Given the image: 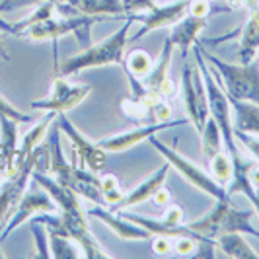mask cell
<instances>
[{"mask_svg":"<svg viewBox=\"0 0 259 259\" xmlns=\"http://www.w3.org/2000/svg\"><path fill=\"white\" fill-rule=\"evenodd\" d=\"M31 178H33V182L37 183L39 187H43L47 193L51 195L55 205L61 208V212H59V226L57 228H47V230L61 232L68 236L70 240H74L80 246V249H82L84 257H109L102 249V246L96 242V238L92 236L90 228H88V214H86V210L80 205V195L76 191H72L70 187L61 185L55 178H49L47 174L31 171Z\"/></svg>","mask_w":259,"mask_h":259,"instance_id":"obj_1","label":"cell"},{"mask_svg":"<svg viewBox=\"0 0 259 259\" xmlns=\"http://www.w3.org/2000/svg\"><path fill=\"white\" fill-rule=\"evenodd\" d=\"M135 20H139V14H129L125 24L117 31H113L105 41L98 43V45H90L82 53H78L74 57H68L63 65L55 66L57 76H72V74H78L86 68H96V66L123 65L125 45L129 41V29Z\"/></svg>","mask_w":259,"mask_h":259,"instance_id":"obj_2","label":"cell"},{"mask_svg":"<svg viewBox=\"0 0 259 259\" xmlns=\"http://www.w3.org/2000/svg\"><path fill=\"white\" fill-rule=\"evenodd\" d=\"M201 53L208 65L212 66L214 76L219 78L224 86L228 98L234 100H246L259 105V63L253 61L249 65H230L222 61L221 57L205 51L201 45Z\"/></svg>","mask_w":259,"mask_h":259,"instance_id":"obj_3","label":"cell"},{"mask_svg":"<svg viewBox=\"0 0 259 259\" xmlns=\"http://www.w3.org/2000/svg\"><path fill=\"white\" fill-rule=\"evenodd\" d=\"M251 217H253V210L249 208L242 210V208L234 207L230 199H222V201H217V205L210 212L201 217L199 221L191 222L189 228L208 240H217L219 236L228 232L249 234V236L259 238V230L253 228Z\"/></svg>","mask_w":259,"mask_h":259,"instance_id":"obj_4","label":"cell"},{"mask_svg":"<svg viewBox=\"0 0 259 259\" xmlns=\"http://www.w3.org/2000/svg\"><path fill=\"white\" fill-rule=\"evenodd\" d=\"M104 16H70V18H47L39 24H33L22 33V37H27L29 41H51L53 51L57 55V41L65 37L66 33L76 35L78 45L82 49L92 45V27L98 22H102Z\"/></svg>","mask_w":259,"mask_h":259,"instance_id":"obj_5","label":"cell"},{"mask_svg":"<svg viewBox=\"0 0 259 259\" xmlns=\"http://www.w3.org/2000/svg\"><path fill=\"white\" fill-rule=\"evenodd\" d=\"M148 141H150V144L154 146L160 154L164 156V160L168 162L169 166L178 169V171L182 174V178H185V180L191 183L193 187H197V189H199V191H203V193H207L208 197H212L214 201L228 199V195H226V187H224L222 183L217 182L212 176L205 174L201 168H197L191 160H187L185 156H182L178 150H174L171 146L164 144L158 137H156V135H152Z\"/></svg>","mask_w":259,"mask_h":259,"instance_id":"obj_6","label":"cell"},{"mask_svg":"<svg viewBox=\"0 0 259 259\" xmlns=\"http://www.w3.org/2000/svg\"><path fill=\"white\" fill-rule=\"evenodd\" d=\"M182 90H183V107L187 119L193 123L197 133H201L207 119L210 117L208 109V98L205 90V82L199 70H193L189 65H185L182 74Z\"/></svg>","mask_w":259,"mask_h":259,"instance_id":"obj_7","label":"cell"},{"mask_svg":"<svg viewBox=\"0 0 259 259\" xmlns=\"http://www.w3.org/2000/svg\"><path fill=\"white\" fill-rule=\"evenodd\" d=\"M51 84V94L45 100L31 102V109H41L45 113L47 111L66 113L78 107L92 94L90 84H70L65 80V76H55Z\"/></svg>","mask_w":259,"mask_h":259,"instance_id":"obj_8","label":"cell"},{"mask_svg":"<svg viewBox=\"0 0 259 259\" xmlns=\"http://www.w3.org/2000/svg\"><path fill=\"white\" fill-rule=\"evenodd\" d=\"M55 210H57V205H55V201L51 199V195L47 193L43 187L41 189H27V191H24V195L20 197L18 205L14 208L12 217L8 219L6 226L0 232V244L16 228H20L24 222L29 221L31 217H35L39 212H55Z\"/></svg>","mask_w":259,"mask_h":259,"instance_id":"obj_9","label":"cell"},{"mask_svg":"<svg viewBox=\"0 0 259 259\" xmlns=\"http://www.w3.org/2000/svg\"><path fill=\"white\" fill-rule=\"evenodd\" d=\"M57 123L61 127V133H65L70 139V144L74 148L76 162H80V168H88L92 171H102L105 168V150L100 148L98 143L88 141V137H84L80 131L70 123V119L66 113H57ZM78 166V164H76Z\"/></svg>","mask_w":259,"mask_h":259,"instance_id":"obj_10","label":"cell"},{"mask_svg":"<svg viewBox=\"0 0 259 259\" xmlns=\"http://www.w3.org/2000/svg\"><path fill=\"white\" fill-rule=\"evenodd\" d=\"M185 123H189V119H178V121H164V123H152V125H144V127H137V129L125 131L119 135H111L105 137L102 141H98V146L104 148L105 152H125L133 146H139L141 143L148 141L152 135H158L160 131L176 129V127H183Z\"/></svg>","mask_w":259,"mask_h":259,"instance_id":"obj_11","label":"cell"},{"mask_svg":"<svg viewBox=\"0 0 259 259\" xmlns=\"http://www.w3.org/2000/svg\"><path fill=\"white\" fill-rule=\"evenodd\" d=\"M189 4H191V0H176L171 4H166V6H156L154 10H150V14L144 16V18L139 16L143 27L135 35H131L129 41H139V39H143L146 33H150L154 29L176 26L182 18H185L189 14Z\"/></svg>","mask_w":259,"mask_h":259,"instance_id":"obj_12","label":"cell"},{"mask_svg":"<svg viewBox=\"0 0 259 259\" xmlns=\"http://www.w3.org/2000/svg\"><path fill=\"white\" fill-rule=\"evenodd\" d=\"M86 214L94 217L98 221H102L105 226H109L113 232L125 240V242H143V240H152V234L148 232L146 228H143L137 222H131L129 219H125L121 212H115L107 207L104 208L102 205H96L92 208H86Z\"/></svg>","mask_w":259,"mask_h":259,"instance_id":"obj_13","label":"cell"},{"mask_svg":"<svg viewBox=\"0 0 259 259\" xmlns=\"http://www.w3.org/2000/svg\"><path fill=\"white\" fill-rule=\"evenodd\" d=\"M31 171H33V164L29 160L24 166V169L20 171V176H16L12 180H6L2 183V187H0V232L6 226L8 219L12 217L20 197L26 191V185L29 182V178H31Z\"/></svg>","mask_w":259,"mask_h":259,"instance_id":"obj_14","label":"cell"},{"mask_svg":"<svg viewBox=\"0 0 259 259\" xmlns=\"http://www.w3.org/2000/svg\"><path fill=\"white\" fill-rule=\"evenodd\" d=\"M169 168H171V166H169L168 162H164V164L156 169L154 174H150L141 185H137L135 189H131L129 193L123 195V199L117 203L115 207H109V208H111V210H123V208H131V207H135V205H141V203L150 201L156 195V191L162 189Z\"/></svg>","mask_w":259,"mask_h":259,"instance_id":"obj_15","label":"cell"},{"mask_svg":"<svg viewBox=\"0 0 259 259\" xmlns=\"http://www.w3.org/2000/svg\"><path fill=\"white\" fill-rule=\"evenodd\" d=\"M205 27H207V18H197V16L187 14L176 26H171L168 39L171 41L174 47H180L182 49L183 57H187V51L193 47V43L197 41L199 33Z\"/></svg>","mask_w":259,"mask_h":259,"instance_id":"obj_16","label":"cell"},{"mask_svg":"<svg viewBox=\"0 0 259 259\" xmlns=\"http://www.w3.org/2000/svg\"><path fill=\"white\" fill-rule=\"evenodd\" d=\"M259 55V8L249 10L246 26L240 29V53H238V63L249 65L257 59Z\"/></svg>","mask_w":259,"mask_h":259,"instance_id":"obj_17","label":"cell"},{"mask_svg":"<svg viewBox=\"0 0 259 259\" xmlns=\"http://www.w3.org/2000/svg\"><path fill=\"white\" fill-rule=\"evenodd\" d=\"M228 102L232 107L234 131L259 137V105L246 100H234V98H228Z\"/></svg>","mask_w":259,"mask_h":259,"instance_id":"obj_18","label":"cell"},{"mask_svg":"<svg viewBox=\"0 0 259 259\" xmlns=\"http://www.w3.org/2000/svg\"><path fill=\"white\" fill-rule=\"evenodd\" d=\"M217 249L222 255L232 259H257L259 253L247 244L246 234L228 232L217 238Z\"/></svg>","mask_w":259,"mask_h":259,"instance_id":"obj_19","label":"cell"},{"mask_svg":"<svg viewBox=\"0 0 259 259\" xmlns=\"http://www.w3.org/2000/svg\"><path fill=\"white\" fill-rule=\"evenodd\" d=\"M171 51H174V45L171 41L166 39L164 41V47H162V53L158 57L154 65H152V70L148 72V76L143 78V84L152 92H158L160 86L168 80V72H169V65H171Z\"/></svg>","mask_w":259,"mask_h":259,"instance_id":"obj_20","label":"cell"},{"mask_svg":"<svg viewBox=\"0 0 259 259\" xmlns=\"http://www.w3.org/2000/svg\"><path fill=\"white\" fill-rule=\"evenodd\" d=\"M57 119V113L55 111H47V115L43 117L41 121H37L31 129L27 131L26 135H24V139H22V143L18 144V152L22 156V160L27 162V160H31V152H33V148L41 143V139L45 137V133L49 131L51 127V123Z\"/></svg>","mask_w":259,"mask_h":259,"instance_id":"obj_21","label":"cell"},{"mask_svg":"<svg viewBox=\"0 0 259 259\" xmlns=\"http://www.w3.org/2000/svg\"><path fill=\"white\" fill-rule=\"evenodd\" d=\"M78 14L84 16H121L125 8L121 0H78Z\"/></svg>","mask_w":259,"mask_h":259,"instance_id":"obj_22","label":"cell"},{"mask_svg":"<svg viewBox=\"0 0 259 259\" xmlns=\"http://www.w3.org/2000/svg\"><path fill=\"white\" fill-rule=\"evenodd\" d=\"M199 135H201V150H203V156L207 160H210L217 152L222 150V133L212 117H208L205 127Z\"/></svg>","mask_w":259,"mask_h":259,"instance_id":"obj_23","label":"cell"},{"mask_svg":"<svg viewBox=\"0 0 259 259\" xmlns=\"http://www.w3.org/2000/svg\"><path fill=\"white\" fill-rule=\"evenodd\" d=\"M152 57L148 55V53L144 51V49H135V51H131L127 55V59L123 61V66H125V74H131V76L139 78V80H143V78L148 76V72L152 70Z\"/></svg>","mask_w":259,"mask_h":259,"instance_id":"obj_24","label":"cell"},{"mask_svg":"<svg viewBox=\"0 0 259 259\" xmlns=\"http://www.w3.org/2000/svg\"><path fill=\"white\" fill-rule=\"evenodd\" d=\"M57 10V2L55 0H45L35 6V10L29 14L27 18H24L22 22H14V29H16V37H22V33L26 31L27 27H31L33 24H39L47 18H51L53 14Z\"/></svg>","mask_w":259,"mask_h":259,"instance_id":"obj_25","label":"cell"},{"mask_svg":"<svg viewBox=\"0 0 259 259\" xmlns=\"http://www.w3.org/2000/svg\"><path fill=\"white\" fill-rule=\"evenodd\" d=\"M49 234V247H51V257L57 259H76L80 257V251L72 246L70 238L55 230H47Z\"/></svg>","mask_w":259,"mask_h":259,"instance_id":"obj_26","label":"cell"},{"mask_svg":"<svg viewBox=\"0 0 259 259\" xmlns=\"http://www.w3.org/2000/svg\"><path fill=\"white\" fill-rule=\"evenodd\" d=\"M208 164H210V174H212V178L226 187V183L230 182L232 171H234V164H232L230 154L221 150V152H217V154L208 160Z\"/></svg>","mask_w":259,"mask_h":259,"instance_id":"obj_27","label":"cell"},{"mask_svg":"<svg viewBox=\"0 0 259 259\" xmlns=\"http://www.w3.org/2000/svg\"><path fill=\"white\" fill-rule=\"evenodd\" d=\"M0 144L6 148L8 154H12L18 148V121L0 117Z\"/></svg>","mask_w":259,"mask_h":259,"instance_id":"obj_28","label":"cell"},{"mask_svg":"<svg viewBox=\"0 0 259 259\" xmlns=\"http://www.w3.org/2000/svg\"><path fill=\"white\" fill-rule=\"evenodd\" d=\"M31 232H33V238H35V246H37V257H51V247H49V234H47V228L45 224L39 221H31Z\"/></svg>","mask_w":259,"mask_h":259,"instance_id":"obj_29","label":"cell"},{"mask_svg":"<svg viewBox=\"0 0 259 259\" xmlns=\"http://www.w3.org/2000/svg\"><path fill=\"white\" fill-rule=\"evenodd\" d=\"M31 164H33V171H41V174H49L51 171V148H49V144L39 143L33 148Z\"/></svg>","mask_w":259,"mask_h":259,"instance_id":"obj_30","label":"cell"},{"mask_svg":"<svg viewBox=\"0 0 259 259\" xmlns=\"http://www.w3.org/2000/svg\"><path fill=\"white\" fill-rule=\"evenodd\" d=\"M0 117H8V119H14V121H18V123H31V121H33V117L26 115L24 111L16 109V107H14L6 98H2V96H0Z\"/></svg>","mask_w":259,"mask_h":259,"instance_id":"obj_31","label":"cell"},{"mask_svg":"<svg viewBox=\"0 0 259 259\" xmlns=\"http://www.w3.org/2000/svg\"><path fill=\"white\" fill-rule=\"evenodd\" d=\"M176 244H174V251L178 255H183V257H193L195 247H197V242L193 238H187V236H180V238H174Z\"/></svg>","mask_w":259,"mask_h":259,"instance_id":"obj_32","label":"cell"},{"mask_svg":"<svg viewBox=\"0 0 259 259\" xmlns=\"http://www.w3.org/2000/svg\"><path fill=\"white\" fill-rule=\"evenodd\" d=\"M234 135H236V141H240V143L246 146L247 150L251 152L253 156V160L259 162V139L255 135H247V133H240V131H234Z\"/></svg>","mask_w":259,"mask_h":259,"instance_id":"obj_33","label":"cell"},{"mask_svg":"<svg viewBox=\"0 0 259 259\" xmlns=\"http://www.w3.org/2000/svg\"><path fill=\"white\" fill-rule=\"evenodd\" d=\"M123 8H125V14H139L143 10H154L156 4L154 0H121Z\"/></svg>","mask_w":259,"mask_h":259,"instance_id":"obj_34","label":"cell"},{"mask_svg":"<svg viewBox=\"0 0 259 259\" xmlns=\"http://www.w3.org/2000/svg\"><path fill=\"white\" fill-rule=\"evenodd\" d=\"M162 221L166 222L169 228H180V226H183L185 222H183L182 207H178V205L168 207V210H166V212H164V217H162Z\"/></svg>","mask_w":259,"mask_h":259,"instance_id":"obj_35","label":"cell"},{"mask_svg":"<svg viewBox=\"0 0 259 259\" xmlns=\"http://www.w3.org/2000/svg\"><path fill=\"white\" fill-rule=\"evenodd\" d=\"M212 12H217L210 4V0H191L189 4V14L197 16V18H208Z\"/></svg>","mask_w":259,"mask_h":259,"instance_id":"obj_36","label":"cell"},{"mask_svg":"<svg viewBox=\"0 0 259 259\" xmlns=\"http://www.w3.org/2000/svg\"><path fill=\"white\" fill-rule=\"evenodd\" d=\"M45 0H0V14L14 12L18 8H26V6H37Z\"/></svg>","mask_w":259,"mask_h":259,"instance_id":"obj_37","label":"cell"},{"mask_svg":"<svg viewBox=\"0 0 259 259\" xmlns=\"http://www.w3.org/2000/svg\"><path fill=\"white\" fill-rule=\"evenodd\" d=\"M150 115L156 119V123H164V121H169L171 119V107L168 105L166 100L158 102L156 105L150 107Z\"/></svg>","mask_w":259,"mask_h":259,"instance_id":"obj_38","label":"cell"},{"mask_svg":"<svg viewBox=\"0 0 259 259\" xmlns=\"http://www.w3.org/2000/svg\"><path fill=\"white\" fill-rule=\"evenodd\" d=\"M152 249H154L156 255H168L169 251L174 249V246L169 244L171 238H166V236H152Z\"/></svg>","mask_w":259,"mask_h":259,"instance_id":"obj_39","label":"cell"},{"mask_svg":"<svg viewBox=\"0 0 259 259\" xmlns=\"http://www.w3.org/2000/svg\"><path fill=\"white\" fill-rule=\"evenodd\" d=\"M100 185H102V193L105 191H113V189H119V182L113 174H105L100 178Z\"/></svg>","mask_w":259,"mask_h":259,"instance_id":"obj_40","label":"cell"},{"mask_svg":"<svg viewBox=\"0 0 259 259\" xmlns=\"http://www.w3.org/2000/svg\"><path fill=\"white\" fill-rule=\"evenodd\" d=\"M0 33H6V35H16L14 22H6V20L0 16Z\"/></svg>","mask_w":259,"mask_h":259,"instance_id":"obj_41","label":"cell"},{"mask_svg":"<svg viewBox=\"0 0 259 259\" xmlns=\"http://www.w3.org/2000/svg\"><path fill=\"white\" fill-rule=\"evenodd\" d=\"M158 205H168V201H169V195H168V191H164V189H158L156 191V195L152 197Z\"/></svg>","mask_w":259,"mask_h":259,"instance_id":"obj_42","label":"cell"},{"mask_svg":"<svg viewBox=\"0 0 259 259\" xmlns=\"http://www.w3.org/2000/svg\"><path fill=\"white\" fill-rule=\"evenodd\" d=\"M55 2H57V4H63V6H70L72 10H76V6H78V0H55Z\"/></svg>","mask_w":259,"mask_h":259,"instance_id":"obj_43","label":"cell"},{"mask_svg":"<svg viewBox=\"0 0 259 259\" xmlns=\"http://www.w3.org/2000/svg\"><path fill=\"white\" fill-rule=\"evenodd\" d=\"M0 59H2V61H10V55L6 51V47L2 45V41H0Z\"/></svg>","mask_w":259,"mask_h":259,"instance_id":"obj_44","label":"cell"},{"mask_svg":"<svg viewBox=\"0 0 259 259\" xmlns=\"http://www.w3.org/2000/svg\"><path fill=\"white\" fill-rule=\"evenodd\" d=\"M242 2L246 4L249 10H251V8H259V6H257V0H242Z\"/></svg>","mask_w":259,"mask_h":259,"instance_id":"obj_45","label":"cell"},{"mask_svg":"<svg viewBox=\"0 0 259 259\" xmlns=\"http://www.w3.org/2000/svg\"><path fill=\"white\" fill-rule=\"evenodd\" d=\"M253 208H255V212L259 214V187L255 189V201H253Z\"/></svg>","mask_w":259,"mask_h":259,"instance_id":"obj_46","label":"cell"}]
</instances>
